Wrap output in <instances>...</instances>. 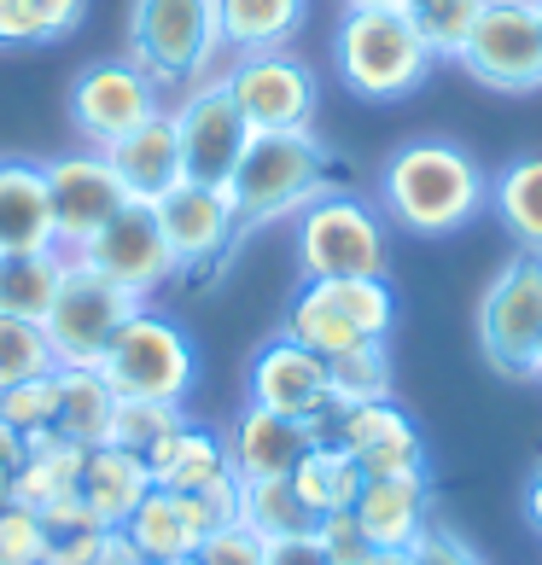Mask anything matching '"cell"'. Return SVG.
Returning a JSON list of instances; mask_svg holds the SVG:
<instances>
[{"instance_id":"obj_1","label":"cell","mask_w":542,"mask_h":565,"mask_svg":"<svg viewBox=\"0 0 542 565\" xmlns=\"http://www.w3.org/2000/svg\"><path fill=\"white\" fill-rule=\"evenodd\" d=\"M385 216L414 239H449L490 204V175L455 140H408L380 170Z\"/></svg>"},{"instance_id":"obj_50","label":"cell","mask_w":542,"mask_h":565,"mask_svg":"<svg viewBox=\"0 0 542 565\" xmlns=\"http://www.w3.org/2000/svg\"><path fill=\"white\" fill-rule=\"evenodd\" d=\"M344 7H403V0H344Z\"/></svg>"},{"instance_id":"obj_30","label":"cell","mask_w":542,"mask_h":565,"mask_svg":"<svg viewBox=\"0 0 542 565\" xmlns=\"http://www.w3.org/2000/svg\"><path fill=\"white\" fill-rule=\"evenodd\" d=\"M240 525L263 542H280V536L316 531V513L291 490V472L286 478H240Z\"/></svg>"},{"instance_id":"obj_22","label":"cell","mask_w":542,"mask_h":565,"mask_svg":"<svg viewBox=\"0 0 542 565\" xmlns=\"http://www.w3.org/2000/svg\"><path fill=\"white\" fill-rule=\"evenodd\" d=\"M123 536L135 542V554L146 565H158V559H187V554H199L204 548V519L193 508V495H176V490H146V501L129 513V525H123Z\"/></svg>"},{"instance_id":"obj_47","label":"cell","mask_w":542,"mask_h":565,"mask_svg":"<svg viewBox=\"0 0 542 565\" xmlns=\"http://www.w3.org/2000/svg\"><path fill=\"white\" fill-rule=\"evenodd\" d=\"M82 565H146V559L135 554V542H129V536L111 531L106 542H99V554H94V559H82Z\"/></svg>"},{"instance_id":"obj_53","label":"cell","mask_w":542,"mask_h":565,"mask_svg":"<svg viewBox=\"0 0 542 565\" xmlns=\"http://www.w3.org/2000/svg\"><path fill=\"white\" fill-rule=\"evenodd\" d=\"M536 12H542V0H536Z\"/></svg>"},{"instance_id":"obj_35","label":"cell","mask_w":542,"mask_h":565,"mask_svg":"<svg viewBox=\"0 0 542 565\" xmlns=\"http://www.w3.org/2000/svg\"><path fill=\"white\" fill-rule=\"evenodd\" d=\"M187 420L181 403H146V396H117V414H111V437L106 444L129 449V455H146L158 437H170L176 426Z\"/></svg>"},{"instance_id":"obj_40","label":"cell","mask_w":542,"mask_h":565,"mask_svg":"<svg viewBox=\"0 0 542 565\" xmlns=\"http://www.w3.org/2000/svg\"><path fill=\"white\" fill-rule=\"evenodd\" d=\"M316 542L339 559V565H368V554H373V542H368V531L357 525V513H321L316 519Z\"/></svg>"},{"instance_id":"obj_25","label":"cell","mask_w":542,"mask_h":565,"mask_svg":"<svg viewBox=\"0 0 542 565\" xmlns=\"http://www.w3.org/2000/svg\"><path fill=\"white\" fill-rule=\"evenodd\" d=\"M82 444H71V437L59 431H35L24 437V460H18L12 472V495L7 501H24V508H53V501L76 495V478H82Z\"/></svg>"},{"instance_id":"obj_18","label":"cell","mask_w":542,"mask_h":565,"mask_svg":"<svg viewBox=\"0 0 542 565\" xmlns=\"http://www.w3.org/2000/svg\"><path fill=\"white\" fill-rule=\"evenodd\" d=\"M350 513H357V525L368 531L373 548H414L421 531L432 525V478L426 472L362 478V495Z\"/></svg>"},{"instance_id":"obj_26","label":"cell","mask_w":542,"mask_h":565,"mask_svg":"<svg viewBox=\"0 0 542 565\" xmlns=\"http://www.w3.org/2000/svg\"><path fill=\"white\" fill-rule=\"evenodd\" d=\"M309 0H216L222 53H268L304 30Z\"/></svg>"},{"instance_id":"obj_29","label":"cell","mask_w":542,"mask_h":565,"mask_svg":"<svg viewBox=\"0 0 542 565\" xmlns=\"http://www.w3.org/2000/svg\"><path fill=\"white\" fill-rule=\"evenodd\" d=\"M291 490L304 495V508L316 519L344 513V508H357V495H362V467H357V455L327 437V444H309L304 460L291 467Z\"/></svg>"},{"instance_id":"obj_19","label":"cell","mask_w":542,"mask_h":565,"mask_svg":"<svg viewBox=\"0 0 542 565\" xmlns=\"http://www.w3.org/2000/svg\"><path fill=\"white\" fill-rule=\"evenodd\" d=\"M106 158H111L117 181L129 186V199H140V204H152V199L170 193V186H181V181H187V170H181V140H176V117H170V106L152 111V117L140 122V129H129L117 146H106Z\"/></svg>"},{"instance_id":"obj_34","label":"cell","mask_w":542,"mask_h":565,"mask_svg":"<svg viewBox=\"0 0 542 565\" xmlns=\"http://www.w3.org/2000/svg\"><path fill=\"white\" fill-rule=\"evenodd\" d=\"M403 12L414 18V30L432 47V58H461L485 0H403Z\"/></svg>"},{"instance_id":"obj_4","label":"cell","mask_w":542,"mask_h":565,"mask_svg":"<svg viewBox=\"0 0 542 565\" xmlns=\"http://www.w3.org/2000/svg\"><path fill=\"white\" fill-rule=\"evenodd\" d=\"M222 53L216 0H135L129 12V65L146 71L158 88L199 82Z\"/></svg>"},{"instance_id":"obj_51","label":"cell","mask_w":542,"mask_h":565,"mask_svg":"<svg viewBox=\"0 0 542 565\" xmlns=\"http://www.w3.org/2000/svg\"><path fill=\"white\" fill-rule=\"evenodd\" d=\"M531 380L542 385V344H536V362H531Z\"/></svg>"},{"instance_id":"obj_46","label":"cell","mask_w":542,"mask_h":565,"mask_svg":"<svg viewBox=\"0 0 542 565\" xmlns=\"http://www.w3.org/2000/svg\"><path fill=\"white\" fill-rule=\"evenodd\" d=\"M18 460H24V437H18L7 420H0V501L12 495V472H18Z\"/></svg>"},{"instance_id":"obj_48","label":"cell","mask_w":542,"mask_h":565,"mask_svg":"<svg viewBox=\"0 0 542 565\" xmlns=\"http://www.w3.org/2000/svg\"><path fill=\"white\" fill-rule=\"evenodd\" d=\"M368 565H421V559H414V548H373Z\"/></svg>"},{"instance_id":"obj_27","label":"cell","mask_w":542,"mask_h":565,"mask_svg":"<svg viewBox=\"0 0 542 565\" xmlns=\"http://www.w3.org/2000/svg\"><path fill=\"white\" fill-rule=\"evenodd\" d=\"M71 250L41 245V250H0V316L41 321L53 309V291L65 280Z\"/></svg>"},{"instance_id":"obj_32","label":"cell","mask_w":542,"mask_h":565,"mask_svg":"<svg viewBox=\"0 0 542 565\" xmlns=\"http://www.w3.org/2000/svg\"><path fill=\"white\" fill-rule=\"evenodd\" d=\"M327 380H332V403L357 408V403H385L391 396V344L385 339H362L339 355H327Z\"/></svg>"},{"instance_id":"obj_23","label":"cell","mask_w":542,"mask_h":565,"mask_svg":"<svg viewBox=\"0 0 542 565\" xmlns=\"http://www.w3.org/2000/svg\"><path fill=\"white\" fill-rule=\"evenodd\" d=\"M41 245H53L47 170L30 158H0V250H41Z\"/></svg>"},{"instance_id":"obj_39","label":"cell","mask_w":542,"mask_h":565,"mask_svg":"<svg viewBox=\"0 0 542 565\" xmlns=\"http://www.w3.org/2000/svg\"><path fill=\"white\" fill-rule=\"evenodd\" d=\"M53 24L35 0H0V47H53Z\"/></svg>"},{"instance_id":"obj_3","label":"cell","mask_w":542,"mask_h":565,"mask_svg":"<svg viewBox=\"0 0 542 565\" xmlns=\"http://www.w3.org/2000/svg\"><path fill=\"white\" fill-rule=\"evenodd\" d=\"M327 146L309 135V129H286V135H252V146L240 152V170L227 181V204L240 216V234L245 227H268V222H286L298 216L304 204H316L327 186Z\"/></svg>"},{"instance_id":"obj_7","label":"cell","mask_w":542,"mask_h":565,"mask_svg":"<svg viewBox=\"0 0 542 565\" xmlns=\"http://www.w3.org/2000/svg\"><path fill=\"white\" fill-rule=\"evenodd\" d=\"M135 309H140L135 291H123L117 280L99 275V268L71 257L65 280H59V291H53V309L41 316V332H47V344H53V362L59 367H99L106 344L123 332V321H129Z\"/></svg>"},{"instance_id":"obj_6","label":"cell","mask_w":542,"mask_h":565,"mask_svg":"<svg viewBox=\"0 0 542 565\" xmlns=\"http://www.w3.org/2000/svg\"><path fill=\"white\" fill-rule=\"evenodd\" d=\"M99 373L117 396H146V403H187V391L199 380V355L187 344V332L158 316V309H135L123 332L99 355Z\"/></svg>"},{"instance_id":"obj_12","label":"cell","mask_w":542,"mask_h":565,"mask_svg":"<svg viewBox=\"0 0 542 565\" xmlns=\"http://www.w3.org/2000/svg\"><path fill=\"white\" fill-rule=\"evenodd\" d=\"M252 403L275 408L286 420H304L316 444L332 437V420H339V403H332V380H327V355L304 350L298 339H268L252 355Z\"/></svg>"},{"instance_id":"obj_45","label":"cell","mask_w":542,"mask_h":565,"mask_svg":"<svg viewBox=\"0 0 542 565\" xmlns=\"http://www.w3.org/2000/svg\"><path fill=\"white\" fill-rule=\"evenodd\" d=\"M35 7L47 12V24H53L59 41H65V35L82 24V18H88V0H35Z\"/></svg>"},{"instance_id":"obj_9","label":"cell","mask_w":542,"mask_h":565,"mask_svg":"<svg viewBox=\"0 0 542 565\" xmlns=\"http://www.w3.org/2000/svg\"><path fill=\"white\" fill-rule=\"evenodd\" d=\"M490 94H542V12L536 0H485L455 58Z\"/></svg>"},{"instance_id":"obj_21","label":"cell","mask_w":542,"mask_h":565,"mask_svg":"<svg viewBox=\"0 0 542 565\" xmlns=\"http://www.w3.org/2000/svg\"><path fill=\"white\" fill-rule=\"evenodd\" d=\"M152 490V472H146V455H129L117 444H99L82 455V478H76V495L106 531H123L129 513L146 501Z\"/></svg>"},{"instance_id":"obj_52","label":"cell","mask_w":542,"mask_h":565,"mask_svg":"<svg viewBox=\"0 0 542 565\" xmlns=\"http://www.w3.org/2000/svg\"><path fill=\"white\" fill-rule=\"evenodd\" d=\"M158 565H199V554H187V559H158Z\"/></svg>"},{"instance_id":"obj_17","label":"cell","mask_w":542,"mask_h":565,"mask_svg":"<svg viewBox=\"0 0 542 565\" xmlns=\"http://www.w3.org/2000/svg\"><path fill=\"white\" fill-rule=\"evenodd\" d=\"M332 444L357 455L362 478H391V472H426V444H421V426L391 403H357V408H339L332 420Z\"/></svg>"},{"instance_id":"obj_16","label":"cell","mask_w":542,"mask_h":565,"mask_svg":"<svg viewBox=\"0 0 542 565\" xmlns=\"http://www.w3.org/2000/svg\"><path fill=\"white\" fill-rule=\"evenodd\" d=\"M152 211H158V227H163V239H170V250H176L181 275L211 268L240 239V216H234V204H227V186L181 181L163 199H152Z\"/></svg>"},{"instance_id":"obj_20","label":"cell","mask_w":542,"mask_h":565,"mask_svg":"<svg viewBox=\"0 0 542 565\" xmlns=\"http://www.w3.org/2000/svg\"><path fill=\"white\" fill-rule=\"evenodd\" d=\"M309 444H316V437H309L304 420H286L275 408L245 403V414L234 420V431H227V467L240 478H286L304 460Z\"/></svg>"},{"instance_id":"obj_14","label":"cell","mask_w":542,"mask_h":565,"mask_svg":"<svg viewBox=\"0 0 542 565\" xmlns=\"http://www.w3.org/2000/svg\"><path fill=\"white\" fill-rule=\"evenodd\" d=\"M76 263L99 268V275L117 280L123 291H135L140 303L152 298L163 280L181 275L176 250H170V239H163V227H158V211H152V204H140V199L123 204V211L76 250Z\"/></svg>"},{"instance_id":"obj_49","label":"cell","mask_w":542,"mask_h":565,"mask_svg":"<svg viewBox=\"0 0 542 565\" xmlns=\"http://www.w3.org/2000/svg\"><path fill=\"white\" fill-rule=\"evenodd\" d=\"M525 519H531V525L542 531V472L531 478V490H525Z\"/></svg>"},{"instance_id":"obj_11","label":"cell","mask_w":542,"mask_h":565,"mask_svg":"<svg viewBox=\"0 0 542 565\" xmlns=\"http://www.w3.org/2000/svg\"><path fill=\"white\" fill-rule=\"evenodd\" d=\"M71 129L88 152H106L129 129H140L152 111H163L158 82L135 71L129 58H99V65H82L71 82Z\"/></svg>"},{"instance_id":"obj_42","label":"cell","mask_w":542,"mask_h":565,"mask_svg":"<svg viewBox=\"0 0 542 565\" xmlns=\"http://www.w3.org/2000/svg\"><path fill=\"white\" fill-rule=\"evenodd\" d=\"M193 508H199V519H204V531L240 525V472L227 467V472L211 478L204 490H193Z\"/></svg>"},{"instance_id":"obj_33","label":"cell","mask_w":542,"mask_h":565,"mask_svg":"<svg viewBox=\"0 0 542 565\" xmlns=\"http://www.w3.org/2000/svg\"><path fill=\"white\" fill-rule=\"evenodd\" d=\"M286 339H298L304 350H316V355H339L350 344H362V332L344 321V309L332 303L316 280H304V291L286 309Z\"/></svg>"},{"instance_id":"obj_2","label":"cell","mask_w":542,"mask_h":565,"mask_svg":"<svg viewBox=\"0 0 542 565\" xmlns=\"http://www.w3.org/2000/svg\"><path fill=\"white\" fill-rule=\"evenodd\" d=\"M332 65L339 82L368 106H397L432 76V47L403 7H344L332 30Z\"/></svg>"},{"instance_id":"obj_44","label":"cell","mask_w":542,"mask_h":565,"mask_svg":"<svg viewBox=\"0 0 542 565\" xmlns=\"http://www.w3.org/2000/svg\"><path fill=\"white\" fill-rule=\"evenodd\" d=\"M268 565H339L321 542L316 531H304V536H280V542H268Z\"/></svg>"},{"instance_id":"obj_43","label":"cell","mask_w":542,"mask_h":565,"mask_svg":"<svg viewBox=\"0 0 542 565\" xmlns=\"http://www.w3.org/2000/svg\"><path fill=\"white\" fill-rule=\"evenodd\" d=\"M414 559L421 565H485V554L467 536H455L449 525H426L421 542H414Z\"/></svg>"},{"instance_id":"obj_15","label":"cell","mask_w":542,"mask_h":565,"mask_svg":"<svg viewBox=\"0 0 542 565\" xmlns=\"http://www.w3.org/2000/svg\"><path fill=\"white\" fill-rule=\"evenodd\" d=\"M41 170H47L53 245L71 250V257L123 211V204H129V186L117 181V170H111L106 152H65V158L41 163Z\"/></svg>"},{"instance_id":"obj_38","label":"cell","mask_w":542,"mask_h":565,"mask_svg":"<svg viewBox=\"0 0 542 565\" xmlns=\"http://www.w3.org/2000/svg\"><path fill=\"white\" fill-rule=\"evenodd\" d=\"M0 565H47V525L24 501H0Z\"/></svg>"},{"instance_id":"obj_28","label":"cell","mask_w":542,"mask_h":565,"mask_svg":"<svg viewBox=\"0 0 542 565\" xmlns=\"http://www.w3.org/2000/svg\"><path fill=\"white\" fill-rule=\"evenodd\" d=\"M111 414H117V391L106 385V373L59 367V420H53L59 437H71L82 449H99L111 437Z\"/></svg>"},{"instance_id":"obj_36","label":"cell","mask_w":542,"mask_h":565,"mask_svg":"<svg viewBox=\"0 0 542 565\" xmlns=\"http://www.w3.org/2000/svg\"><path fill=\"white\" fill-rule=\"evenodd\" d=\"M53 344L41 321L24 316H0V391L18 385V380H35V373H53Z\"/></svg>"},{"instance_id":"obj_41","label":"cell","mask_w":542,"mask_h":565,"mask_svg":"<svg viewBox=\"0 0 542 565\" xmlns=\"http://www.w3.org/2000/svg\"><path fill=\"white\" fill-rule=\"evenodd\" d=\"M199 565H268V542L252 536L245 525H222V531L204 536Z\"/></svg>"},{"instance_id":"obj_24","label":"cell","mask_w":542,"mask_h":565,"mask_svg":"<svg viewBox=\"0 0 542 565\" xmlns=\"http://www.w3.org/2000/svg\"><path fill=\"white\" fill-rule=\"evenodd\" d=\"M146 472H152L158 490L193 495V490L211 484V478L227 472V437H216L211 426L181 420L170 437H158V444L146 449Z\"/></svg>"},{"instance_id":"obj_8","label":"cell","mask_w":542,"mask_h":565,"mask_svg":"<svg viewBox=\"0 0 542 565\" xmlns=\"http://www.w3.org/2000/svg\"><path fill=\"white\" fill-rule=\"evenodd\" d=\"M536 344H542V250L519 245L496 268L485 298H478V350H485V362L496 373L531 380Z\"/></svg>"},{"instance_id":"obj_13","label":"cell","mask_w":542,"mask_h":565,"mask_svg":"<svg viewBox=\"0 0 542 565\" xmlns=\"http://www.w3.org/2000/svg\"><path fill=\"white\" fill-rule=\"evenodd\" d=\"M170 117H176L187 181H199V186H227V181H234L240 152L252 146V122H245V111L234 106L227 82L222 76L199 82L181 106H170Z\"/></svg>"},{"instance_id":"obj_10","label":"cell","mask_w":542,"mask_h":565,"mask_svg":"<svg viewBox=\"0 0 542 565\" xmlns=\"http://www.w3.org/2000/svg\"><path fill=\"white\" fill-rule=\"evenodd\" d=\"M234 106L245 111L252 135H286V129H309L321 106V82L298 53L268 47V53H234V65L222 71Z\"/></svg>"},{"instance_id":"obj_31","label":"cell","mask_w":542,"mask_h":565,"mask_svg":"<svg viewBox=\"0 0 542 565\" xmlns=\"http://www.w3.org/2000/svg\"><path fill=\"white\" fill-rule=\"evenodd\" d=\"M490 204L502 227L525 245V250H542V152L531 158H513L502 175L490 186Z\"/></svg>"},{"instance_id":"obj_5","label":"cell","mask_w":542,"mask_h":565,"mask_svg":"<svg viewBox=\"0 0 542 565\" xmlns=\"http://www.w3.org/2000/svg\"><path fill=\"white\" fill-rule=\"evenodd\" d=\"M298 268L304 280H344V275H385L391 239L373 204L357 193H321L298 211Z\"/></svg>"},{"instance_id":"obj_37","label":"cell","mask_w":542,"mask_h":565,"mask_svg":"<svg viewBox=\"0 0 542 565\" xmlns=\"http://www.w3.org/2000/svg\"><path fill=\"white\" fill-rule=\"evenodd\" d=\"M0 420H7L18 437L53 431V420H59V367H53V373H35V380H18V385L0 391Z\"/></svg>"}]
</instances>
